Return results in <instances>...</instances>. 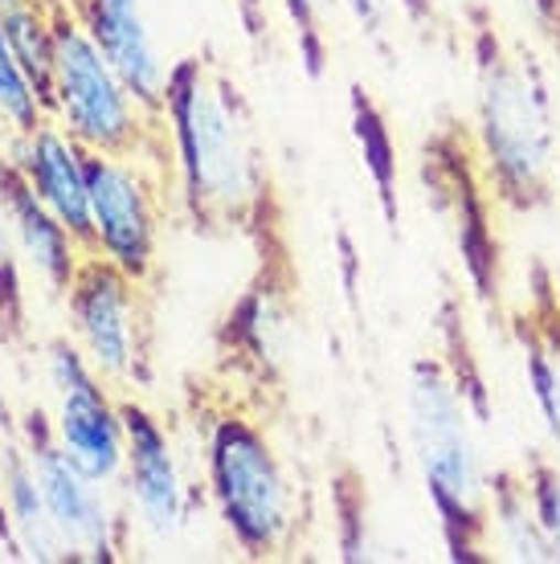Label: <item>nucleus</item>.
Instances as JSON below:
<instances>
[{
  "instance_id": "nucleus-14",
  "label": "nucleus",
  "mask_w": 560,
  "mask_h": 564,
  "mask_svg": "<svg viewBox=\"0 0 560 564\" xmlns=\"http://www.w3.org/2000/svg\"><path fill=\"white\" fill-rule=\"evenodd\" d=\"M0 495H4V520H9V536H13V552L29 556V561H71L66 544L57 536L54 516L45 508L42 482H37V466L29 458L21 442H9L4 454V475H0Z\"/></svg>"
},
{
  "instance_id": "nucleus-25",
  "label": "nucleus",
  "mask_w": 560,
  "mask_h": 564,
  "mask_svg": "<svg viewBox=\"0 0 560 564\" xmlns=\"http://www.w3.org/2000/svg\"><path fill=\"white\" fill-rule=\"evenodd\" d=\"M4 454H9V442H4V422H0V475H4ZM0 540L13 549V536H9V520H4V495H0Z\"/></svg>"
},
{
  "instance_id": "nucleus-3",
  "label": "nucleus",
  "mask_w": 560,
  "mask_h": 564,
  "mask_svg": "<svg viewBox=\"0 0 560 564\" xmlns=\"http://www.w3.org/2000/svg\"><path fill=\"white\" fill-rule=\"evenodd\" d=\"M475 152L491 193L511 209H536L552 197L560 128L532 57L511 54L495 37L478 45Z\"/></svg>"
},
{
  "instance_id": "nucleus-19",
  "label": "nucleus",
  "mask_w": 560,
  "mask_h": 564,
  "mask_svg": "<svg viewBox=\"0 0 560 564\" xmlns=\"http://www.w3.org/2000/svg\"><path fill=\"white\" fill-rule=\"evenodd\" d=\"M524 377H528V393L532 405L545 422V434L552 442V451L560 458V344L548 332H536L528 344V360H524Z\"/></svg>"
},
{
  "instance_id": "nucleus-9",
  "label": "nucleus",
  "mask_w": 560,
  "mask_h": 564,
  "mask_svg": "<svg viewBox=\"0 0 560 564\" xmlns=\"http://www.w3.org/2000/svg\"><path fill=\"white\" fill-rule=\"evenodd\" d=\"M25 430V451L37 466V482H42L45 508L54 516V528L66 556L74 561H115L123 552V536H119V516L107 508V487L83 475L78 466L62 454L54 437V422H45L42 410L29 413Z\"/></svg>"
},
{
  "instance_id": "nucleus-10",
  "label": "nucleus",
  "mask_w": 560,
  "mask_h": 564,
  "mask_svg": "<svg viewBox=\"0 0 560 564\" xmlns=\"http://www.w3.org/2000/svg\"><path fill=\"white\" fill-rule=\"evenodd\" d=\"M123 425H127V463H123V487L131 516L140 520L143 532L169 540L176 536L189 520V479L181 470V454L172 446L169 430L160 417L123 401Z\"/></svg>"
},
{
  "instance_id": "nucleus-26",
  "label": "nucleus",
  "mask_w": 560,
  "mask_h": 564,
  "mask_svg": "<svg viewBox=\"0 0 560 564\" xmlns=\"http://www.w3.org/2000/svg\"><path fill=\"white\" fill-rule=\"evenodd\" d=\"M552 205H557V217H560V160H557V172H552Z\"/></svg>"
},
{
  "instance_id": "nucleus-11",
  "label": "nucleus",
  "mask_w": 560,
  "mask_h": 564,
  "mask_svg": "<svg viewBox=\"0 0 560 564\" xmlns=\"http://www.w3.org/2000/svg\"><path fill=\"white\" fill-rule=\"evenodd\" d=\"M86 160H90V152L57 119H42L33 131L17 135L13 148L17 172L25 176L45 209L54 213L90 254L95 234H90V172H86Z\"/></svg>"
},
{
  "instance_id": "nucleus-24",
  "label": "nucleus",
  "mask_w": 560,
  "mask_h": 564,
  "mask_svg": "<svg viewBox=\"0 0 560 564\" xmlns=\"http://www.w3.org/2000/svg\"><path fill=\"white\" fill-rule=\"evenodd\" d=\"M532 4V13H536V21L545 29H552L560 21V0H528Z\"/></svg>"
},
{
  "instance_id": "nucleus-5",
  "label": "nucleus",
  "mask_w": 560,
  "mask_h": 564,
  "mask_svg": "<svg viewBox=\"0 0 560 564\" xmlns=\"http://www.w3.org/2000/svg\"><path fill=\"white\" fill-rule=\"evenodd\" d=\"M205 479L222 528L254 561H274L299 536V491L274 442L246 413L213 417Z\"/></svg>"
},
{
  "instance_id": "nucleus-23",
  "label": "nucleus",
  "mask_w": 560,
  "mask_h": 564,
  "mask_svg": "<svg viewBox=\"0 0 560 564\" xmlns=\"http://www.w3.org/2000/svg\"><path fill=\"white\" fill-rule=\"evenodd\" d=\"M348 4V13L368 29V33H377L392 13V0H344Z\"/></svg>"
},
{
  "instance_id": "nucleus-12",
  "label": "nucleus",
  "mask_w": 560,
  "mask_h": 564,
  "mask_svg": "<svg viewBox=\"0 0 560 564\" xmlns=\"http://www.w3.org/2000/svg\"><path fill=\"white\" fill-rule=\"evenodd\" d=\"M74 9L90 29L98 50L111 57V66L127 83V90L160 119L164 99H169L172 62L164 57L155 29L148 21L143 0H74Z\"/></svg>"
},
{
  "instance_id": "nucleus-21",
  "label": "nucleus",
  "mask_w": 560,
  "mask_h": 564,
  "mask_svg": "<svg viewBox=\"0 0 560 564\" xmlns=\"http://www.w3.org/2000/svg\"><path fill=\"white\" fill-rule=\"evenodd\" d=\"M524 479H528V491H532V503H536V516H540V528H545L552 564H560V466L536 463Z\"/></svg>"
},
{
  "instance_id": "nucleus-8",
  "label": "nucleus",
  "mask_w": 560,
  "mask_h": 564,
  "mask_svg": "<svg viewBox=\"0 0 560 564\" xmlns=\"http://www.w3.org/2000/svg\"><path fill=\"white\" fill-rule=\"evenodd\" d=\"M86 172H90V234H95L90 254H103L148 286L155 270L160 213H164L160 176L148 169V160L98 152H90Z\"/></svg>"
},
{
  "instance_id": "nucleus-7",
  "label": "nucleus",
  "mask_w": 560,
  "mask_h": 564,
  "mask_svg": "<svg viewBox=\"0 0 560 564\" xmlns=\"http://www.w3.org/2000/svg\"><path fill=\"white\" fill-rule=\"evenodd\" d=\"M143 282L107 262L103 254H86L74 274L66 303L74 319V344L86 352L95 372L107 384L143 381Z\"/></svg>"
},
{
  "instance_id": "nucleus-18",
  "label": "nucleus",
  "mask_w": 560,
  "mask_h": 564,
  "mask_svg": "<svg viewBox=\"0 0 560 564\" xmlns=\"http://www.w3.org/2000/svg\"><path fill=\"white\" fill-rule=\"evenodd\" d=\"M0 119L25 135L42 119H50V102H45L42 86L29 78L25 62L17 57V50L9 45V37L0 33Z\"/></svg>"
},
{
  "instance_id": "nucleus-16",
  "label": "nucleus",
  "mask_w": 560,
  "mask_h": 564,
  "mask_svg": "<svg viewBox=\"0 0 560 564\" xmlns=\"http://www.w3.org/2000/svg\"><path fill=\"white\" fill-rule=\"evenodd\" d=\"M0 33L9 37L17 57L25 62L29 78L42 86L45 102H50V78H54L50 4H42V0H0Z\"/></svg>"
},
{
  "instance_id": "nucleus-15",
  "label": "nucleus",
  "mask_w": 560,
  "mask_h": 564,
  "mask_svg": "<svg viewBox=\"0 0 560 564\" xmlns=\"http://www.w3.org/2000/svg\"><path fill=\"white\" fill-rule=\"evenodd\" d=\"M483 549L499 561L516 564H552L545 528L536 516L532 491L524 475H495L491 482L487 520H483Z\"/></svg>"
},
{
  "instance_id": "nucleus-27",
  "label": "nucleus",
  "mask_w": 560,
  "mask_h": 564,
  "mask_svg": "<svg viewBox=\"0 0 560 564\" xmlns=\"http://www.w3.org/2000/svg\"><path fill=\"white\" fill-rule=\"evenodd\" d=\"M552 319H557V324H552V336H557V344H560V291H557V299H552Z\"/></svg>"
},
{
  "instance_id": "nucleus-1",
  "label": "nucleus",
  "mask_w": 560,
  "mask_h": 564,
  "mask_svg": "<svg viewBox=\"0 0 560 564\" xmlns=\"http://www.w3.org/2000/svg\"><path fill=\"white\" fill-rule=\"evenodd\" d=\"M172 193L205 229H250L267 217L270 176L238 86L201 57L172 66L160 111Z\"/></svg>"
},
{
  "instance_id": "nucleus-20",
  "label": "nucleus",
  "mask_w": 560,
  "mask_h": 564,
  "mask_svg": "<svg viewBox=\"0 0 560 564\" xmlns=\"http://www.w3.org/2000/svg\"><path fill=\"white\" fill-rule=\"evenodd\" d=\"M21 254H17L13 226L0 200V336L21 339Z\"/></svg>"
},
{
  "instance_id": "nucleus-2",
  "label": "nucleus",
  "mask_w": 560,
  "mask_h": 564,
  "mask_svg": "<svg viewBox=\"0 0 560 564\" xmlns=\"http://www.w3.org/2000/svg\"><path fill=\"white\" fill-rule=\"evenodd\" d=\"M406 437L426 499L442 520L450 556L471 561L483 549L495 470L478 437V405L466 381L442 360H418L406 389Z\"/></svg>"
},
{
  "instance_id": "nucleus-13",
  "label": "nucleus",
  "mask_w": 560,
  "mask_h": 564,
  "mask_svg": "<svg viewBox=\"0 0 560 564\" xmlns=\"http://www.w3.org/2000/svg\"><path fill=\"white\" fill-rule=\"evenodd\" d=\"M0 200H4L9 226H13L17 254L25 258L29 267H33V274L50 286V295H66L78 267H83L86 250L78 246V238H74L71 229L45 209L42 197L17 172L13 160L0 164Z\"/></svg>"
},
{
  "instance_id": "nucleus-17",
  "label": "nucleus",
  "mask_w": 560,
  "mask_h": 564,
  "mask_svg": "<svg viewBox=\"0 0 560 564\" xmlns=\"http://www.w3.org/2000/svg\"><path fill=\"white\" fill-rule=\"evenodd\" d=\"M234 327V336H238L241 352L258 360V365L267 368L270 360H279L282 356V332H287V315H282L279 299L270 286H254V295L246 299L238 307V315L229 319Z\"/></svg>"
},
{
  "instance_id": "nucleus-4",
  "label": "nucleus",
  "mask_w": 560,
  "mask_h": 564,
  "mask_svg": "<svg viewBox=\"0 0 560 564\" xmlns=\"http://www.w3.org/2000/svg\"><path fill=\"white\" fill-rule=\"evenodd\" d=\"M50 29H54V78H50V119H57L98 155H136V160H164L169 140L164 123L143 107L111 57L98 50L90 29L74 9V0H50Z\"/></svg>"
},
{
  "instance_id": "nucleus-6",
  "label": "nucleus",
  "mask_w": 560,
  "mask_h": 564,
  "mask_svg": "<svg viewBox=\"0 0 560 564\" xmlns=\"http://www.w3.org/2000/svg\"><path fill=\"white\" fill-rule=\"evenodd\" d=\"M45 368L57 393L54 437L62 454L95 482L119 487L127 463L123 401H115L111 384L98 377L74 339H54L45 348Z\"/></svg>"
},
{
  "instance_id": "nucleus-22",
  "label": "nucleus",
  "mask_w": 560,
  "mask_h": 564,
  "mask_svg": "<svg viewBox=\"0 0 560 564\" xmlns=\"http://www.w3.org/2000/svg\"><path fill=\"white\" fill-rule=\"evenodd\" d=\"M340 4L344 0H287V13H291L303 37H315V33H323V21L336 13Z\"/></svg>"
}]
</instances>
